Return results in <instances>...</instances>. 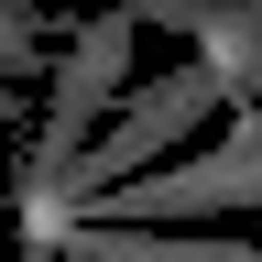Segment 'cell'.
Masks as SVG:
<instances>
[{
    "label": "cell",
    "instance_id": "obj_1",
    "mask_svg": "<svg viewBox=\"0 0 262 262\" xmlns=\"http://www.w3.org/2000/svg\"><path fill=\"white\" fill-rule=\"evenodd\" d=\"M262 208V110L229 98V142L219 153H175V164H142V175L77 196L66 219H110V229H196V219H241ZM55 241V229H44Z\"/></svg>",
    "mask_w": 262,
    "mask_h": 262
},
{
    "label": "cell",
    "instance_id": "obj_2",
    "mask_svg": "<svg viewBox=\"0 0 262 262\" xmlns=\"http://www.w3.org/2000/svg\"><path fill=\"white\" fill-rule=\"evenodd\" d=\"M229 98H241V88H229L208 55H186L175 77H153V88H120V120L77 153V175H66L55 196H33V208H22V241H44V229L77 208V196H98V186H120V175H142V164H164V153H175L208 110H229Z\"/></svg>",
    "mask_w": 262,
    "mask_h": 262
},
{
    "label": "cell",
    "instance_id": "obj_3",
    "mask_svg": "<svg viewBox=\"0 0 262 262\" xmlns=\"http://www.w3.org/2000/svg\"><path fill=\"white\" fill-rule=\"evenodd\" d=\"M131 44H142V22L120 11H98V22H77V44H66V66H55V98H44V131H33V175H22V208L33 196H55L66 175H77V153L98 142V120L120 110V88H131Z\"/></svg>",
    "mask_w": 262,
    "mask_h": 262
},
{
    "label": "cell",
    "instance_id": "obj_4",
    "mask_svg": "<svg viewBox=\"0 0 262 262\" xmlns=\"http://www.w3.org/2000/svg\"><path fill=\"white\" fill-rule=\"evenodd\" d=\"M44 251H77V262H262L251 241H208V229H110V219H55Z\"/></svg>",
    "mask_w": 262,
    "mask_h": 262
},
{
    "label": "cell",
    "instance_id": "obj_5",
    "mask_svg": "<svg viewBox=\"0 0 262 262\" xmlns=\"http://www.w3.org/2000/svg\"><path fill=\"white\" fill-rule=\"evenodd\" d=\"M11 262H55V251H44V241H22V251H11Z\"/></svg>",
    "mask_w": 262,
    "mask_h": 262
},
{
    "label": "cell",
    "instance_id": "obj_6",
    "mask_svg": "<svg viewBox=\"0 0 262 262\" xmlns=\"http://www.w3.org/2000/svg\"><path fill=\"white\" fill-rule=\"evenodd\" d=\"M241 98H251V110H262V66H251V88H241Z\"/></svg>",
    "mask_w": 262,
    "mask_h": 262
},
{
    "label": "cell",
    "instance_id": "obj_7",
    "mask_svg": "<svg viewBox=\"0 0 262 262\" xmlns=\"http://www.w3.org/2000/svg\"><path fill=\"white\" fill-rule=\"evenodd\" d=\"M55 262H77V251H55Z\"/></svg>",
    "mask_w": 262,
    "mask_h": 262
}]
</instances>
